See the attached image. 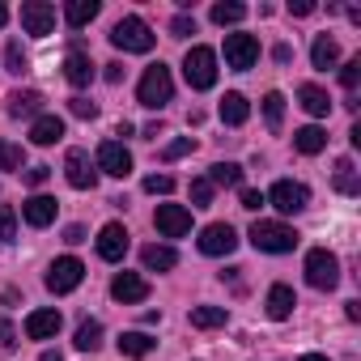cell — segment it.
Segmentation results:
<instances>
[{
  "mask_svg": "<svg viewBox=\"0 0 361 361\" xmlns=\"http://www.w3.org/2000/svg\"><path fill=\"white\" fill-rule=\"evenodd\" d=\"M170 98H174V77H170V68H166V64H149L145 77H140V85H136V102L149 106V111H161Z\"/></svg>",
  "mask_w": 361,
  "mask_h": 361,
  "instance_id": "1",
  "label": "cell"
},
{
  "mask_svg": "<svg viewBox=\"0 0 361 361\" xmlns=\"http://www.w3.org/2000/svg\"><path fill=\"white\" fill-rule=\"evenodd\" d=\"M111 43H115L119 51H136V56H145V51H153L157 35L149 30L145 18H119V22L111 26Z\"/></svg>",
  "mask_w": 361,
  "mask_h": 361,
  "instance_id": "2",
  "label": "cell"
},
{
  "mask_svg": "<svg viewBox=\"0 0 361 361\" xmlns=\"http://www.w3.org/2000/svg\"><path fill=\"white\" fill-rule=\"evenodd\" d=\"M183 77L192 90H213L217 85V51L213 47H192L183 56Z\"/></svg>",
  "mask_w": 361,
  "mask_h": 361,
  "instance_id": "3",
  "label": "cell"
},
{
  "mask_svg": "<svg viewBox=\"0 0 361 361\" xmlns=\"http://www.w3.org/2000/svg\"><path fill=\"white\" fill-rule=\"evenodd\" d=\"M251 243H255V251L285 255V251L298 247V234H293L285 221H255V226H251Z\"/></svg>",
  "mask_w": 361,
  "mask_h": 361,
  "instance_id": "4",
  "label": "cell"
},
{
  "mask_svg": "<svg viewBox=\"0 0 361 361\" xmlns=\"http://www.w3.org/2000/svg\"><path fill=\"white\" fill-rule=\"evenodd\" d=\"M306 281H310V289L331 293V289L340 285V259H336L327 247H314V251L306 255Z\"/></svg>",
  "mask_w": 361,
  "mask_h": 361,
  "instance_id": "5",
  "label": "cell"
},
{
  "mask_svg": "<svg viewBox=\"0 0 361 361\" xmlns=\"http://www.w3.org/2000/svg\"><path fill=\"white\" fill-rule=\"evenodd\" d=\"M264 204H272L276 213L293 217V213H302V209L310 204V188H306V183H293V178H276L272 192L264 196Z\"/></svg>",
  "mask_w": 361,
  "mask_h": 361,
  "instance_id": "6",
  "label": "cell"
},
{
  "mask_svg": "<svg viewBox=\"0 0 361 361\" xmlns=\"http://www.w3.org/2000/svg\"><path fill=\"white\" fill-rule=\"evenodd\" d=\"M81 281H85V264H81V259H73V255L56 259V264L47 268V276H43V285H47L51 293H73Z\"/></svg>",
  "mask_w": 361,
  "mask_h": 361,
  "instance_id": "7",
  "label": "cell"
},
{
  "mask_svg": "<svg viewBox=\"0 0 361 361\" xmlns=\"http://www.w3.org/2000/svg\"><path fill=\"white\" fill-rule=\"evenodd\" d=\"M64 178H68L77 192H94V188H98V166L90 161L85 149H68V157H64Z\"/></svg>",
  "mask_w": 361,
  "mask_h": 361,
  "instance_id": "8",
  "label": "cell"
},
{
  "mask_svg": "<svg viewBox=\"0 0 361 361\" xmlns=\"http://www.w3.org/2000/svg\"><path fill=\"white\" fill-rule=\"evenodd\" d=\"M255 60H259V39L255 35H226V64L234 73L255 68Z\"/></svg>",
  "mask_w": 361,
  "mask_h": 361,
  "instance_id": "9",
  "label": "cell"
},
{
  "mask_svg": "<svg viewBox=\"0 0 361 361\" xmlns=\"http://www.w3.org/2000/svg\"><path fill=\"white\" fill-rule=\"evenodd\" d=\"M22 30L35 35V39H47L56 30V5H47V0H26L22 5Z\"/></svg>",
  "mask_w": 361,
  "mask_h": 361,
  "instance_id": "10",
  "label": "cell"
},
{
  "mask_svg": "<svg viewBox=\"0 0 361 361\" xmlns=\"http://www.w3.org/2000/svg\"><path fill=\"white\" fill-rule=\"evenodd\" d=\"M153 226H157L161 238H183V234H192V213L183 204H157Z\"/></svg>",
  "mask_w": 361,
  "mask_h": 361,
  "instance_id": "11",
  "label": "cell"
},
{
  "mask_svg": "<svg viewBox=\"0 0 361 361\" xmlns=\"http://www.w3.org/2000/svg\"><path fill=\"white\" fill-rule=\"evenodd\" d=\"M94 166H98L102 174H111V178H128V174H132V153L123 149V140H102Z\"/></svg>",
  "mask_w": 361,
  "mask_h": 361,
  "instance_id": "12",
  "label": "cell"
},
{
  "mask_svg": "<svg viewBox=\"0 0 361 361\" xmlns=\"http://www.w3.org/2000/svg\"><path fill=\"white\" fill-rule=\"evenodd\" d=\"M234 247H238V234H234L230 221H213V226L200 230V251L204 255H230Z\"/></svg>",
  "mask_w": 361,
  "mask_h": 361,
  "instance_id": "13",
  "label": "cell"
},
{
  "mask_svg": "<svg viewBox=\"0 0 361 361\" xmlns=\"http://www.w3.org/2000/svg\"><path fill=\"white\" fill-rule=\"evenodd\" d=\"M111 298L123 302V306L145 302V298H149V281H145L140 272H115V281H111Z\"/></svg>",
  "mask_w": 361,
  "mask_h": 361,
  "instance_id": "14",
  "label": "cell"
},
{
  "mask_svg": "<svg viewBox=\"0 0 361 361\" xmlns=\"http://www.w3.org/2000/svg\"><path fill=\"white\" fill-rule=\"evenodd\" d=\"M98 255H102L106 264H119V259L128 255V230H123L119 221H111V226L98 230Z\"/></svg>",
  "mask_w": 361,
  "mask_h": 361,
  "instance_id": "15",
  "label": "cell"
},
{
  "mask_svg": "<svg viewBox=\"0 0 361 361\" xmlns=\"http://www.w3.org/2000/svg\"><path fill=\"white\" fill-rule=\"evenodd\" d=\"M60 310H30L26 314V336L30 340H51L56 331H60Z\"/></svg>",
  "mask_w": 361,
  "mask_h": 361,
  "instance_id": "16",
  "label": "cell"
},
{
  "mask_svg": "<svg viewBox=\"0 0 361 361\" xmlns=\"http://www.w3.org/2000/svg\"><path fill=\"white\" fill-rule=\"evenodd\" d=\"M22 217H26V226L43 230V226L56 221V200H51V196H30V200L22 204Z\"/></svg>",
  "mask_w": 361,
  "mask_h": 361,
  "instance_id": "17",
  "label": "cell"
},
{
  "mask_svg": "<svg viewBox=\"0 0 361 361\" xmlns=\"http://www.w3.org/2000/svg\"><path fill=\"white\" fill-rule=\"evenodd\" d=\"M64 77H68V85L85 90V85L94 81V60H90L85 51H68V60H64Z\"/></svg>",
  "mask_w": 361,
  "mask_h": 361,
  "instance_id": "18",
  "label": "cell"
},
{
  "mask_svg": "<svg viewBox=\"0 0 361 361\" xmlns=\"http://www.w3.org/2000/svg\"><path fill=\"white\" fill-rule=\"evenodd\" d=\"M298 106H302L306 115L323 119V115L331 111V98H327V90H323V85H310V81H306V85L298 90Z\"/></svg>",
  "mask_w": 361,
  "mask_h": 361,
  "instance_id": "19",
  "label": "cell"
},
{
  "mask_svg": "<svg viewBox=\"0 0 361 361\" xmlns=\"http://www.w3.org/2000/svg\"><path fill=\"white\" fill-rule=\"evenodd\" d=\"M217 115H221V123H230V128H243L247 123V115H251V102L243 98V94H226L221 98V106H217Z\"/></svg>",
  "mask_w": 361,
  "mask_h": 361,
  "instance_id": "20",
  "label": "cell"
},
{
  "mask_svg": "<svg viewBox=\"0 0 361 361\" xmlns=\"http://www.w3.org/2000/svg\"><path fill=\"white\" fill-rule=\"evenodd\" d=\"M293 306H298V298H293L289 285H272V289H268V319L285 323V319L293 314Z\"/></svg>",
  "mask_w": 361,
  "mask_h": 361,
  "instance_id": "21",
  "label": "cell"
},
{
  "mask_svg": "<svg viewBox=\"0 0 361 361\" xmlns=\"http://www.w3.org/2000/svg\"><path fill=\"white\" fill-rule=\"evenodd\" d=\"M64 136V119L60 115H39L35 123H30V140L35 145H56Z\"/></svg>",
  "mask_w": 361,
  "mask_h": 361,
  "instance_id": "22",
  "label": "cell"
},
{
  "mask_svg": "<svg viewBox=\"0 0 361 361\" xmlns=\"http://www.w3.org/2000/svg\"><path fill=\"white\" fill-rule=\"evenodd\" d=\"M293 149H298V153H306V157H314V153H323V149H327V132H323V128H314V123H306V128H298V132H293Z\"/></svg>",
  "mask_w": 361,
  "mask_h": 361,
  "instance_id": "23",
  "label": "cell"
},
{
  "mask_svg": "<svg viewBox=\"0 0 361 361\" xmlns=\"http://www.w3.org/2000/svg\"><path fill=\"white\" fill-rule=\"evenodd\" d=\"M98 0H68V5H64V22L73 26V30H81V26H90L94 18H98Z\"/></svg>",
  "mask_w": 361,
  "mask_h": 361,
  "instance_id": "24",
  "label": "cell"
},
{
  "mask_svg": "<svg viewBox=\"0 0 361 361\" xmlns=\"http://www.w3.org/2000/svg\"><path fill=\"white\" fill-rule=\"evenodd\" d=\"M310 64H314V68H323V73H327V68H336V64H340V43H336V39H327V35H319V39H314V47H310Z\"/></svg>",
  "mask_w": 361,
  "mask_h": 361,
  "instance_id": "25",
  "label": "cell"
},
{
  "mask_svg": "<svg viewBox=\"0 0 361 361\" xmlns=\"http://www.w3.org/2000/svg\"><path fill=\"white\" fill-rule=\"evenodd\" d=\"M140 264H145L149 272H170V268L178 264V255H174V247H157V243H149V247L140 251Z\"/></svg>",
  "mask_w": 361,
  "mask_h": 361,
  "instance_id": "26",
  "label": "cell"
},
{
  "mask_svg": "<svg viewBox=\"0 0 361 361\" xmlns=\"http://www.w3.org/2000/svg\"><path fill=\"white\" fill-rule=\"evenodd\" d=\"M39 111H43V94H39V90H18V94L9 98V115H13V119H22V115H35V119H39Z\"/></svg>",
  "mask_w": 361,
  "mask_h": 361,
  "instance_id": "27",
  "label": "cell"
},
{
  "mask_svg": "<svg viewBox=\"0 0 361 361\" xmlns=\"http://www.w3.org/2000/svg\"><path fill=\"white\" fill-rule=\"evenodd\" d=\"M226 319H230V310H226V306H192V327H200V331L226 327Z\"/></svg>",
  "mask_w": 361,
  "mask_h": 361,
  "instance_id": "28",
  "label": "cell"
},
{
  "mask_svg": "<svg viewBox=\"0 0 361 361\" xmlns=\"http://www.w3.org/2000/svg\"><path fill=\"white\" fill-rule=\"evenodd\" d=\"M153 348H157V340L145 336V331H123V336H119V353H123V357H149Z\"/></svg>",
  "mask_w": 361,
  "mask_h": 361,
  "instance_id": "29",
  "label": "cell"
},
{
  "mask_svg": "<svg viewBox=\"0 0 361 361\" xmlns=\"http://www.w3.org/2000/svg\"><path fill=\"white\" fill-rule=\"evenodd\" d=\"M209 183H213V188H243V166H234V161H217L213 174H209Z\"/></svg>",
  "mask_w": 361,
  "mask_h": 361,
  "instance_id": "30",
  "label": "cell"
},
{
  "mask_svg": "<svg viewBox=\"0 0 361 361\" xmlns=\"http://www.w3.org/2000/svg\"><path fill=\"white\" fill-rule=\"evenodd\" d=\"M247 18V5H238V0H221V5H213V22L217 26H238Z\"/></svg>",
  "mask_w": 361,
  "mask_h": 361,
  "instance_id": "31",
  "label": "cell"
},
{
  "mask_svg": "<svg viewBox=\"0 0 361 361\" xmlns=\"http://www.w3.org/2000/svg\"><path fill=\"white\" fill-rule=\"evenodd\" d=\"M264 119H268V128L272 132H281V123H285V94H264Z\"/></svg>",
  "mask_w": 361,
  "mask_h": 361,
  "instance_id": "32",
  "label": "cell"
},
{
  "mask_svg": "<svg viewBox=\"0 0 361 361\" xmlns=\"http://www.w3.org/2000/svg\"><path fill=\"white\" fill-rule=\"evenodd\" d=\"M98 344H102V323H98V319H85V323L77 327V348H81V353H94Z\"/></svg>",
  "mask_w": 361,
  "mask_h": 361,
  "instance_id": "33",
  "label": "cell"
},
{
  "mask_svg": "<svg viewBox=\"0 0 361 361\" xmlns=\"http://www.w3.org/2000/svg\"><path fill=\"white\" fill-rule=\"evenodd\" d=\"M22 161H26L22 145H13V140H0V170H22Z\"/></svg>",
  "mask_w": 361,
  "mask_h": 361,
  "instance_id": "34",
  "label": "cell"
},
{
  "mask_svg": "<svg viewBox=\"0 0 361 361\" xmlns=\"http://www.w3.org/2000/svg\"><path fill=\"white\" fill-rule=\"evenodd\" d=\"M336 192H344V196H357V192H361V183H357V174H353V166H348V161H340V174H336Z\"/></svg>",
  "mask_w": 361,
  "mask_h": 361,
  "instance_id": "35",
  "label": "cell"
},
{
  "mask_svg": "<svg viewBox=\"0 0 361 361\" xmlns=\"http://www.w3.org/2000/svg\"><path fill=\"white\" fill-rule=\"evenodd\" d=\"M213 183H209V178H196V183H192V209H209L213 204Z\"/></svg>",
  "mask_w": 361,
  "mask_h": 361,
  "instance_id": "36",
  "label": "cell"
},
{
  "mask_svg": "<svg viewBox=\"0 0 361 361\" xmlns=\"http://www.w3.org/2000/svg\"><path fill=\"white\" fill-rule=\"evenodd\" d=\"M0 238H5V243L18 238V213H13L9 204H0Z\"/></svg>",
  "mask_w": 361,
  "mask_h": 361,
  "instance_id": "37",
  "label": "cell"
},
{
  "mask_svg": "<svg viewBox=\"0 0 361 361\" xmlns=\"http://www.w3.org/2000/svg\"><path fill=\"white\" fill-rule=\"evenodd\" d=\"M145 192H149V196H170V192H174V178H170V174H149V178H145Z\"/></svg>",
  "mask_w": 361,
  "mask_h": 361,
  "instance_id": "38",
  "label": "cell"
},
{
  "mask_svg": "<svg viewBox=\"0 0 361 361\" xmlns=\"http://www.w3.org/2000/svg\"><path fill=\"white\" fill-rule=\"evenodd\" d=\"M192 149H196V140H192V136H178V140H170V145L161 149V157H166V161H174V157H183V153H192Z\"/></svg>",
  "mask_w": 361,
  "mask_h": 361,
  "instance_id": "39",
  "label": "cell"
},
{
  "mask_svg": "<svg viewBox=\"0 0 361 361\" xmlns=\"http://www.w3.org/2000/svg\"><path fill=\"white\" fill-rule=\"evenodd\" d=\"M170 35H174V39H188V35H196V18H192V13H178V18L170 22Z\"/></svg>",
  "mask_w": 361,
  "mask_h": 361,
  "instance_id": "40",
  "label": "cell"
},
{
  "mask_svg": "<svg viewBox=\"0 0 361 361\" xmlns=\"http://www.w3.org/2000/svg\"><path fill=\"white\" fill-rule=\"evenodd\" d=\"M5 60H9V73H18V77L26 73V51H22V43H9V47H5Z\"/></svg>",
  "mask_w": 361,
  "mask_h": 361,
  "instance_id": "41",
  "label": "cell"
},
{
  "mask_svg": "<svg viewBox=\"0 0 361 361\" xmlns=\"http://www.w3.org/2000/svg\"><path fill=\"white\" fill-rule=\"evenodd\" d=\"M357 81H361V60H348V64L340 68V85H344V90H357Z\"/></svg>",
  "mask_w": 361,
  "mask_h": 361,
  "instance_id": "42",
  "label": "cell"
},
{
  "mask_svg": "<svg viewBox=\"0 0 361 361\" xmlns=\"http://www.w3.org/2000/svg\"><path fill=\"white\" fill-rule=\"evenodd\" d=\"M68 111H73L77 119H94V115H98V106H94L90 98H73V102H68Z\"/></svg>",
  "mask_w": 361,
  "mask_h": 361,
  "instance_id": "43",
  "label": "cell"
},
{
  "mask_svg": "<svg viewBox=\"0 0 361 361\" xmlns=\"http://www.w3.org/2000/svg\"><path fill=\"white\" fill-rule=\"evenodd\" d=\"M0 344H5V348H18V327H13L9 319H0Z\"/></svg>",
  "mask_w": 361,
  "mask_h": 361,
  "instance_id": "44",
  "label": "cell"
},
{
  "mask_svg": "<svg viewBox=\"0 0 361 361\" xmlns=\"http://www.w3.org/2000/svg\"><path fill=\"white\" fill-rule=\"evenodd\" d=\"M47 174H51V166H30V170H26V183H30V188H43Z\"/></svg>",
  "mask_w": 361,
  "mask_h": 361,
  "instance_id": "45",
  "label": "cell"
},
{
  "mask_svg": "<svg viewBox=\"0 0 361 361\" xmlns=\"http://www.w3.org/2000/svg\"><path fill=\"white\" fill-rule=\"evenodd\" d=\"M243 209H264V192H255V188H243Z\"/></svg>",
  "mask_w": 361,
  "mask_h": 361,
  "instance_id": "46",
  "label": "cell"
},
{
  "mask_svg": "<svg viewBox=\"0 0 361 361\" xmlns=\"http://www.w3.org/2000/svg\"><path fill=\"white\" fill-rule=\"evenodd\" d=\"M289 13H298V18H310V13H314V0H289Z\"/></svg>",
  "mask_w": 361,
  "mask_h": 361,
  "instance_id": "47",
  "label": "cell"
},
{
  "mask_svg": "<svg viewBox=\"0 0 361 361\" xmlns=\"http://www.w3.org/2000/svg\"><path fill=\"white\" fill-rule=\"evenodd\" d=\"M102 77H106L111 85H119V81H123V64H106V73H102Z\"/></svg>",
  "mask_w": 361,
  "mask_h": 361,
  "instance_id": "48",
  "label": "cell"
},
{
  "mask_svg": "<svg viewBox=\"0 0 361 361\" xmlns=\"http://www.w3.org/2000/svg\"><path fill=\"white\" fill-rule=\"evenodd\" d=\"M64 243H73V247L85 243V230H81V226H68V230H64Z\"/></svg>",
  "mask_w": 361,
  "mask_h": 361,
  "instance_id": "49",
  "label": "cell"
},
{
  "mask_svg": "<svg viewBox=\"0 0 361 361\" xmlns=\"http://www.w3.org/2000/svg\"><path fill=\"white\" fill-rule=\"evenodd\" d=\"M344 314H348V319L357 323V319H361V302H344Z\"/></svg>",
  "mask_w": 361,
  "mask_h": 361,
  "instance_id": "50",
  "label": "cell"
},
{
  "mask_svg": "<svg viewBox=\"0 0 361 361\" xmlns=\"http://www.w3.org/2000/svg\"><path fill=\"white\" fill-rule=\"evenodd\" d=\"M39 361H64V353H60V348H47V353H43Z\"/></svg>",
  "mask_w": 361,
  "mask_h": 361,
  "instance_id": "51",
  "label": "cell"
},
{
  "mask_svg": "<svg viewBox=\"0 0 361 361\" xmlns=\"http://www.w3.org/2000/svg\"><path fill=\"white\" fill-rule=\"evenodd\" d=\"M302 361H327V357H323V353H306Z\"/></svg>",
  "mask_w": 361,
  "mask_h": 361,
  "instance_id": "52",
  "label": "cell"
},
{
  "mask_svg": "<svg viewBox=\"0 0 361 361\" xmlns=\"http://www.w3.org/2000/svg\"><path fill=\"white\" fill-rule=\"evenodd\" d=\"M5 22H9V9H5V5H0V26H5Z\"/></svg>",
  "mask_w": 361,
  "mask_h": 361,
  "instance_id": "53",
  "label": "cell"
}]
</instances>
